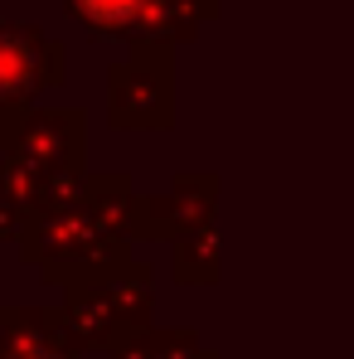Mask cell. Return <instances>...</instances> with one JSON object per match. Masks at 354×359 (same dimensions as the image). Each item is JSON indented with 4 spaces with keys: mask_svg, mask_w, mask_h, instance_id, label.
<instances>
[{
    "mask_svg": "<svg viewBox=\"0 0 354 359\" xmlns=\"http://www.w3.org/2000/svg\"><path fill=\"white\" fill-rule=\"evenodd\" d=\"M88 10H97V15H121V10H131L136 0H83Z\"/></svg>",
    "mask_w": 354,
    "mask_h": 359,
    "instance_id": "6da1fadb",
    "label": "cell"
}]
</instances>
